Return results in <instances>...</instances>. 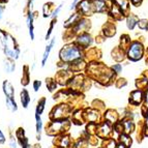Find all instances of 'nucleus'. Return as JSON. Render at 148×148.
Wrapping results in <instances>:
<instances>
[{
	"label": "nucleus",
	"mask_w": 148,
	"mask_h": 148,
	"mask_svg": "<svg viewBox=\"0 0 148 148\" xmlns=\"http://www.w3.org/2000/svg\"><path fill=\"white\" fill-rule=\"evenodd\" d=\"M0 44L3 54L6 58L12 60H18L20 58L21 50L17 44V40L10 33L0 29Z\"/></svg>",
	"instance_id": "f257e3e1"
},
{
	"label": "nucleus",
	"mask_w": 148,
	"mask_h": 148,
	"mask_svg": "<svg viewBox=\"0 0 148 148\" xmlns=\"http://www.w3.org/2000/svg\"><path fill=\"white\" fill-rule=\"evenodd\" d=\"M84 57V50H82L75 42L64 45L59 51V59L65 64H69Z\"/></svg>",
	"instance_id": "f03ea898"
},
{
	"label": "nucleus",
	"mask_w": 148,
	"mask_h": 148,
	"mask_svg": "<svg viewBox=\"0 0 148 148\" xmlns=\"http://www.w3.org/2000/svg\"><path fill=\"white\" fill-rule=\"evenodd\" d=\"M144 53H145V49H144L143 44L139 40H134L126 50V57L128 60L136 62L143 58Z\"/></svg>",
	"instance_id": "7ed1b4c3"
},
{
	"label": "nucleus",
	"mask_w": 148,
	"mask_h": 148,
	"mask_svg": "<svg viewBox=\"0 0 148 148\" xmlns=\"http://www.w3.org/2000/svg\"><path fill=\"white\" fill-rule=\"evenodd\" d=\"M69 128V122L66 118L65 119H56L53 120L49 126H47V134L49 135H58L66 132Z\"/></svg>",
	"instance_id": "20e7f679"
},
{
	"label": "nucleus",
	"mask_w": 148,
	"mask_h": 148,
	"mask_svg": "<svg viewBox=\"0 0 148 148\" xmlns=\"http://www.w3.org/2000/svg\"><path fill=\"white\" fill-rule=\"evenodd\" d=\"M90 28H91V22H90V20L86 17H82L81 19L69 29V31H71L73 36H77V35L81 34V33L88 32V30L90 29Z\"/></svg>",
	"instance_id": "39448f33"
},
{
	"label": "nucleus",
	"mask_w": 148,
	"mask_h": 148,
	"mask_svg": "<svg viewBox=\"0 0 148 148\" xmlns=\"http://www.w3.org/2000/svg\"><path fill=\"white\" fill-rule=\"evenodd\" d=\"M72 112V108L67 104H60L55 106L51 112V118L53 120L56 119H65Z\"/></svg>",
	"instance_id": "423d86ee"
},
{
	"label": "nucleus",
	"mask_w": 148,
	"mask_h": 148,
	"mask_svg": "<svg viewBox=\"0 0 148 148\" xmlns=\"http://www.w3.org/2000/svg\"><path fill=\"white\" fill-rule=\"evenodd\" d=\"M93 42H94L93 37H92V35L89 32H84V33L77 35L76 40H75V44L77 46H79L82 50L89 49L93 45Z\"/></svg>",
	"instance_id": "0eeeda50"
},
{
	"label": "nucleus",
	"mask_w": 148,
	"mask_h": 148,
	"mask_svg": "<svg viewBox=\"0 0 148 148\" xmlns=\"http://www.w3.org/2000/svg\"><path fill=\"white\" fill-rule=\"evenodd\" d=\"M77 12H79L82 17H89L94 14L93 8H92L91 0H81L77 6Z\"/></svg>",
	"instance_id": "6e6552de"
},
{
	"label": "nucleus",
	"mask_w": 148,
	"mask_h": 148,
	"mask_svg": "<svg viewBox=\"0 0 148 148\" xmlns=\"http://www.w3.org/2000/svg\"><path fill=\"white\" fill-rule=\"evenodd\" d=\"M86 83V80H85V77L81 74H77L71 78L69 82V88L75 89V90H79V89L83 88L84 84Z\"/></svg>",
	"instance_id": "1a4fd4ad"
},
{
	"label": "nucleus",
	"mask_w": 148,
	"mask_h": 148,
	"mask_svg": "<svg viewBox=\"0 0 148 148\" xmlns=\"http://www.w3.org/2000/svg\"><path fill=\"white\" fill-rule=\"evenodd\" d=\"M36 16L33 12H28L26 15V25H27L28 32H29L30 40H34L35 34H34V20Z\"/></svg>",
	"instance_id": "9d476101"
},
{
	"label": "nucleus",
	"mask_w": 148,
	"mask_h": 148,
	"mask_svg": "<svg viewBox=\"0 0 148 148\" xmlns=\"http://www.w3.org/2000/svg\"><path fill=\"white\" fill-rule=\"evenodd\" d=\"M55 44H56V37H52V38L50 40L49 44L47 45V47H46V49H45L44 53H42V61H40V66L42 67H44L45 65H46V63H47L48 59H49V57H50V54H51V52H52Z\"/></svg>",
	"instance_id": "9b49d317"
},
{
	"label": "nucleus",
	"mask_w": 148,
	"mask_h": 148,
	"mask_svg": "<svg viewBox=\"0 0 148 148\" xmlns=\"http://www.w3.org/2000/svg\"><path fill=\"white\" fill-rule=\"evenodd\" d=\"M144 99V91L143 90H140V89H136L134 91L131 92L130 94V104L134 105V106H138L140 105Z\"/></svg>",
	"instance_id": "f8f14e48"
},
{
	"label": "nucleus",
	"mask_w": 148,
	"mask_h": 148,
	"mask_svg": "<svg viewBox=\"0 0 148 148\" xmlns=\"http://www.w3.org/2000/svg\"><path fill=\"white\" fill-rule=\"evenodd\" d=\"M91 1L94 12L103 14V12H109L110 6L108 5V2H107L106 0H91Z\"/></svg>",
	"instance_id": "ddd939ff"
},
{
	"label": "nucleus",
	"mask_w": 148,
	"mask_h": 148,
	"mask_svg": "<svg viewBox=\"0 0 148 148\" xmlns=\"http://www.w3.org/2000/svg\"><path fill=\"white\" fill-rule=\"evenodd\" d=\"M86 61H85L84 57L80 58V59L76 60V61L72 62L69 64V69H71L73 73H81L82 71H84L86 69Z\"/></svg>",
	"instance_id": "4468645a"
},
{
	"label": "nucleus",
	"mask_w": 148,
	"mask_h": 148,
	"mask_svg": "<svg viewBox=\"0 0 148 148\" xmlns=\"http://www.w3.org/2000/svg\"><path fill=\"white\" fill-rule=\"evenodd\" d=\"M85 121H89L92 123H96V121L99 117V112L95 109H87L86 111L83 112Z\"/></svg>",
	"instance_id": "2eb2a0df"
},
{
	"label": "nucleus",
	"mask_w": 148,
	"mask_h": 148,
	"mask_svg": "<svg viewBox=\"0 0 148 148\" xmlns=\"http://www.w3.org/2000/svg\"><path fill=\"white\" fill-rule=\"evenodd\" d=\"M82 18V16L80 15L79 12H73L72 15L69 16V18H67L66 20L64 21V23H63V27L65 28V29H71V28L74 26L75 24H76L78 21L80 20Z\"/></svg>",
	"instance_id": "dca6fc26"
},
{
	"label": "nucleus",
	"mask_w": 148,
	"mask_h": 148,
	"mask_svg": "<svg viewBox=\"0 0 148 148\" xmlns=\"http://www.w3.org/2000/svg\"><path fill=\"white\" fill-rule=\"evenodd\" d=\"M108 12H109V15H110V17H112L114 20H117V21L121 20V19L124 17V14L121 12L120 8H119L114 2H112V4H111V6H110V8H109Z\"/></svg>",
	"instance_id": "f3484780"
},
{
	"label": "nucleus",
	"mask_w": 148,
	"mask_h": 148,
	"mask_svg": "<svg viewBox=\"0 0 148 148\" xmlns=\"http://www.w3.org/2000/svg\"><path fill=\"white\" fill-rule=\"evenodd\" d=\"M2 91L5 97H15V88L8 80H5L2 83Z\"/></svg>",
	"instance_id": "a211bd4d"
},
{
	"label": "nucleus",
	"mask_w": 148,
	"mask_h": 148,
	"mask_svg": "<svg viewBox=\"0 0 148 148\" xmlns=\"http://www.w3.org/2000/svg\"><path fill=\"white\" fill-rule=\"evenodd\" d=\"M2 66H3V71L6 74H12L16 71V62L15 60L5 57V59L2 62Z\"/></svg>",
	"instance_id": "6ab92c4d"
},
{
	"label": "nucleus",
	"mask_w": 148,
	"mask_h": 148,
	"mask_svg": "<svg viewBox=\"0 0 148 148\" xmlns=\"http://www.w3.org/2000/svg\"><path fill=\"white\" fill-rule=\"evenodd\" d=\"M103 34H104V37H112L113 35H115L116 33V28H115V25L113 23H106L103 27Z\"/></svg>",
	"instance_id": "aec40b11"
},
{
	"label": "nucleus",
	"mask_w": 148,
	"mask_h": 148,
	"mask_svg": "<svg viewBox=\"0 0 148 148\" xmlns=\"http://www.w3.org/2000/svg\"><path fill=\"white\" fill-rule=\"evenodd\" d=\"M139 19L136 15H133V14H128V16L126 17V26L130 30H134L136 26H138Z\"/></svg>",
	"instance_id": "412c9836"
},
{
	"label": "nucleus",
	"mask_w": 148,
	"mask_h": 148,
	"mask_svg": "<svg viewBox=\"0 0 148 148\" xmlns=\"http://www.w3.org/2000/svg\"><path fill=\"white\" fill-rule=\"evenodd\" d=\"M136 86H137V88L140 89V90L147 88L148 87V72H145L141 76V78L137 79Z\"/></svg>",
	"instance_id": "4be33fe9"
},
{
	"label": "nucleus",
	"mask_w": 148,
	"mask_h": 148,
	"mask_svg": "<svg viewBox=\"0 0 148 148\" xmlns=\"http://www.w3.org/2000/svg\"><path fill=\"white\" fill-rule=\"evenodd\" d=\"M20 101H21V104H22L23 108L27 109L30 104L31 99H30L29 92H28L26 89H22V91L20 92Z\"/></svg>",
	"instance_id": "5701e85b"
},
{
	"label": "nucleus",
	"mask_w": 148,
	"mask_h": 148,
	"mask_svg": "<svg viewBox=\"0 0 148 148\" xmlns=\"http://www.w3.org/2000/svg\"><path fill=\"white\" fill-rule=\"evenodd\" d=\"M126 56V52L124 50H122L120 47H117L112 51V57L113 59H115L116 61H121L123 60Z\"/></svg>",
	"instance_id": "b1692460"
},
{
	"label": "nucleus",
	"mask_w": 148,
	"mask_h": 148,
	"mask_svg": "<svg viewBox=\"0 0 148 148\" xmlns=\"http://www.w3.org/2000/svg\"><path fill=\"white\" fill-rule=\"evenodd\" d=\"M113 2L120 8L124 15L130 10V0H113Z\"/></svg>",
	"instance_id": "393cba45"
},
{
	"label": "nucleus",
	"mask_w": 148,
	"mask_h": 148,
	"mask_svg": "<svg viewBox=\"0 0 148 148\" xmlns=\"http://www.w3.org/2000/svg\"><path fill=\"white\" fill-rule=\"evenodd\" d=\"M105 119L108 123H116L117 119H118V114L114 110H108L105 114Z\"/></svg>",
	"instance_id": "a878e982"
},
{
	"label": "nucleus",
	"mask_w": 148,
	"mask_h": 148,
	"mask_svg": "<svg viewBox=\"0 0 148 148\" xmlns=\"http://www.w3.org/2000/svg\"><path fill=\"white\" fill-rule=\"evenodd\" d=\"M55 8H56V5L53 2L45 3L44 6H42V15H44V17L45 18L51 17V15H52V12Z\"/></svg>",
	"instance_id": "bb28decb"
},
{
	"label": "nucleus",
	"mask_w": 148,
	"mask_h": 148,
	"mask_svg": "<svg viewBox=\"0 0 148 148\" xmlns=\"http://www.w3.org/2000/svg\"><path fill=\"white\" fill-rule=\"evenodd\" d=\"M5 105L6 108L10 112H17L18 111V105L16 101L15 97H5Z\"/></svg>",
	"instance_id": "cd10ccee"
},
{
	"label": "nucleus",
	"mask_w": 148,
	"mask_h": 148,
	"mask_svg": "<svg viewBox=\"0 0 148 148\" xmlns=\"http://www.w3.org/2000/svg\"><path fill=\"white\" fill-rule=\"evenodd\" d=\"M35 130H36L37 139L40 140V134H42V120L40 118V115H38V114H35Z\"/></svg>",
	"instance_id": "c85d7f7f"
},
{
	"label": "nucleus",
	"mask_w": 148,
	"mask_h": 148,
	"mask_svg": "<svg viewBox=\"0 0 148 148\" xmlns=\"http://www.w3.org/2000/svg\"><path fill=\"white\" fill-rule=\"evenodd\" d=\"M120 42H121L120 48L122 50H124V51L126 52V50H127L128 46H130V45H131V42H132V40H131V37H130V35H127V34L122 35V36L120 37Z\"/></svg>",
	"instance_id": "c756f323"
},
{
	"label": "nucleus",
	"mask_w": 148,
	"mask_h": 148,
	"mask_svg": "<svg viewBox=\"0 0 148 148\" xmlns=\"http://www.w3.org/2000/svg\"><path fill=\"white\" fill-rule=\"evenodd\" d=\"M29 67L28 66H24V72H23L22 75V80H21V84L23 86H26V85L29 84V81H30V78H29Z\"/></svg>",
	"instance_id": "7c9ffc66"
},
{
	"label": "nucleus",
	"mask_w": 148,
	"mask_h": 148,
	"mask_svg": "<svg viewBox=\"0 0 148 148\" xmlns=\"http://www.w3.org/2000/svg\"><path fill=\"white\" fill-rule=\"evenodd\" d=\"M57 23V19H54V20H51L50 22V26L48 28L47 32H46V35H45V40H51V36H52V33H53V30H54V26L55 24Z\"/></svg>",
	"instance_id": "2f4dec72"
},
{
	"label": "nucleus",
	"mask_w": 148,
	"mask_h": 148,
	"mask_svg": "<svg viewBox=\"0 0 148 148\" xmlns=\"http://www.w3.org/2000/svg\"><path fill=\"white\" fill-rule=\"evenodd\" d=\"M45 107H46V99H45V97H42L36 105V108H35V114L42 115V112H44V110H45Z\"/></svg>",
	"instance_id": "473e14b6"
},
{
	"label": "nucleus",
	"mask_w": 148,
	"mask_h": 148,
	"mask_svg": "<svg viewBox=\"0 0 148 148\" xmlns=\"http://www.w3.org/2000/svg\"><path fill=\"white\" fill-rule=\"evenodd\" d=\"M57 83L56 80L55 79H51V78H49V79L46 80V85H47V88L49 89V91H54L55 89L57 88Z\"/></svg>",
	"instance_id": "72a5a7b5"
},
{
	"label": "nucleus",
	"mask_w": 148,
	"mask_h": 148,
	"mask_svg": "<svg viewBox=\"0 0 148 148\" xmlns=\"http://www.w3.org/2000/svg\"><path fill=\"white\" fill-rule=\"evenodd\" d=\"M122 124H123V130H124V132H125L126 135H127V134H131L132 132H133L134 123L131 120H124L123 122H122Z\"/></svg>",
	"instance_id": "f704fd0d"
},
{
	"label": "nucleus",
	"mask_w": 148,
	"mask_h": 148,
	"mask_svg": "<svg viewBox=\"0 0 148 148\" xmlns=\"http://www.w3.org/2000/svg\"><path fill=\"white\" fill-rule=\"evenodd\" d=\"M62 6H63V3H60L59 5H56V8H54V10H53L52 15H51V19L52 20H54V19H57V17L60 15V12H61L62 10Z\"/></svg>",
	"instance_id": "c9c22d12"
},
{
	"label": "nucleus",
	"mask_w": 148,
	"mask_h": 148,
	"mask_svg": "<svg viewBox=\"0 0 148 148\" xmlns=\"http://www.w3.org/2000/svg\"><path fill=\"white\" fill-rule=\"evenodd\" d=\"M69 143H71V139H69V136H62L61 139H60L59 146L61 148H67L69 146Z\"/></svg>",
	"instance_id": "e433bc0d"
},
{
	"label": "nucleus",
	"mask_w": 148,
	"mask_h": 148,
	"mask_svg": "<svg viewBox=\"0 0 148 148\" xmlns=\"http://www.w3.org/2000/svg\"><path fill=\"white\" fill-rule=\"evenodd\" d=\"M138 26L141 30H147L148 31V20L147 19H140L138 22Z\"/></svg>",
	"instance_id": "4c0bfd02"
},
{
	"label": "nucleus",
	"mask_w": 148,
	"mask_h": 148,
	"mask_svg": "<svg viewBox=\"0 0 148 148\" xmlns=\"http://www.w3.org/2000/svg\"><path fill=\"white\" fill-rule=\"evenodd\" d=\"M111 71L114 73L115 75H118L122 72V65L120 63H115L111 66Z\"/></svg>",
	"instance_id": "58836bf2"
},
{
	"label": "nucleus",
	"mask_w": 148,
	"mask_h": 148,
	"mask_svg": "<svg viewBox=\"0 0 148 148\" xmlns=\"http://www.w3.org/2000/svg\"><path fill=\"white\" fill-rule=\"evenodd\" d=\"M126 84H127L126 80L122 79V78H120V79H118V80H116V81H115V85H116L117 88H121V87L126 86Z\"/></svg>",
	"instance_id": "ea45409f"
},
{
	"label": "nucleus",
	"mask_w": 148,
	"mask_h": 148,
	"mask_svg": "<svg viewBox=\"0 0 148 148\" xmlns=\"http://www.w3.org/2000/svg\"><path fill=\"white\" fill-rule=\"evenodd\" d=\"M32 87H33V90L35 92H37L40 89V87H42V82L40 80H34L33 83H32Z\"/></svg>",
	"instance_id": "a19ab883"
},
{
	"label": "nucleus",
	"mask_w": 148,
	"mask_h": 148,
	"mask_svg": "<svg viewBox=\"0 0 148 148\" xmlns=\"http://www.w3.org/2000/svg\"><path fill=\"white\" fill-rule=\"evenodd\" d=\"M80 1H81V0H73L72 3H71V5H69V10H71V12H73V10H76L77 6H78V4L80 3Z\"/></svg>",
	"instance_id": "79ce46f5"
},
{
	"label": "nucleus",
	"mask_w": 148,
	"mask_h": 148,
	"mask_svg": "<svg viewBox=\"0 0 148 148\" xmlns=\"http://www.w3.org/2000/svg\"><path fill=\"white\" fill-rule=\"evenodd\" d=\"M144 107L148 109V87L144 91Z\"/></svg>",
	"instance_id": "37998d69"
},
{
	"label": "nucleus",
	"mask_w": 148,
	"mask_h": 148,
	"mask_svg": "<svg viewBox=\"0 0 148 148\" xmlns=\"http://www.w3.org/2000/svg\"><path fill=\"white\" fill-rule=\"evenodd\" d=\"M33 3H34V0H27L28 12H32V10H33Z\"/></svg>",
	"instance_id": "c03bdc74"
},
{
	"label": "nucleus",
	"mask_w": 148,
	"mask_h": 148,
	"mask_svg": "<svg viewBox=\"0 0 148 148\" xmlns=\"http://www.w3.org/2000/svg\"><path fill=\"white\" fill-rule=\"evenodd\" d=\"M130 2L134 5V6H139L142 3V0H130Z\"/></svg>",
	"instance_id": "a18cd8bd"
},
{
	"label": "nucleus",
	"mask_w": 148,
	"mask_h": 148,
	"mask_svg": "<svg viewBox=\"0 0 148 148\" xmlns=\"http://www.w3.org/2000/svg\"><path fill=\"white\" fill-rule=\"evenodd\" d=\"M3 12H4V6L1 2H0V20H2L3 18Z\"/></svg>",
	"instance_id": "49530a36"
},
{
	"label": "nucleus",
	"mask_w": 148,
	"mask_h": 148,
	"mask_svg": "<svg viewBox=\"0 0 148 148\" xmlns=\"http://www.w3.org/2000/svg\"><path fill=\"white\" fill-rule=\"evenodd\" d=\"M4 142H5V137L2 132H1V130H0V143L2 144V143H4Z\"/></svg>",
	"instance_id": "de8ad7c7"
},
{
	"label": "nucleus",
	"mask_w": 148,
	"mask_h": 148,
	"mask_svg": "<svg viewBox=\"0 0 148 148\" xmlns=\"http://www.w3.org/2000/svg\"><path fill=\"white\" fill-rule=\"evenodd\" d=\"M10 146H12V148H16V141H15V138H12V139H10Z\"/></svg>",
	"instance_id": "09e8293b"
},
{
	"label": "nucleus",
	"mask_w": 148,
	"mask_h": 148,
	"mask_svg": "<svg viewBox=\"0 0 148 148\" xmlns=\"http://www.w3.org/2000/svg\"><path fill=\"white\" fill-rule=\"evenodd\" d=\"M116 148H126V146H125V145H123V144H120V145L117 146Z\"/></svg>",
	"instance_id": "8fccbe9b"
},
{
	"label": "nucleus",
	"mask_w": 148,
	"mask_h": 148,
	"mask_svg": "<svg viewBox=\"0 0 148 148\" xmlns=\"http://www.w3.org/2000/svg\"><path fill=\"white\" fill-rule=\"evenodd\" d=\"M146 62H148V49L146 50Z\"/></svg>",
	"instance_id": "3c124183"
},
{
	"label": "nucleus",
	"mask_w": 148,
	"mask_h": 148,
	"mask_svg": "<svg viewBox=\"0 0 148 148\" xmlns=\"http://www.w3.org/2000/svg\"><path fill=\"white\" fill-rule=\"evenodd\" d=\"M8 0H0V2L2 3V4H4V3L8 2Z\"/></svg>",
	"instance_id": "603ef678"
}]
</instances>
